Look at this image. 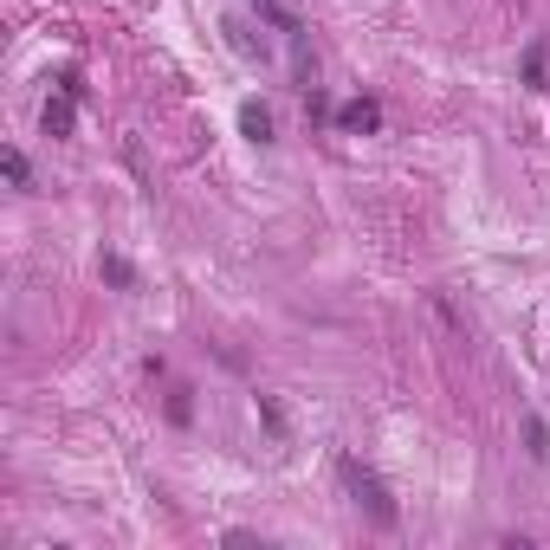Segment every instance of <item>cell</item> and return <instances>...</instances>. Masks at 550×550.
Listing matches in <instances>:
<instances>
[{"mask_svg":"<svg viewBox=\"0 0 550 550\" xmlns=\"http://www.w3.org/2000/svg\"><path fill=\"white\" fill-rule=\"evenodd\" d=\"M0 162H7V182H13V188H26V182H33V169H26V156H20V149H7Z\"/></svg>","mask_w":550,"mask_h":550,"instance_id":"obj_7","label":"cell"},{"mask_svg":"<svg viewBox=\"0 0 550 550\" xmlns=\"http://www.w3.org/2000/svg\"><path fill=\"white\" fill-rule=\"evenodd\" d=\"M376 123H382V104H376V98H350V104L337 110V130H356V136H369Z\"/></svg>","mask_w":550,"mask_h":550,"instance_id":"obj_3","label":"cell"},{"mask_svg":"<svg viewBox=\"0 0 550 550\" xmlns=\"http://www.w3.org/2000/svg\"><path fill=\"white\" fill-rule=\"evenodd\" d=\"M525 85L544 91V39H531V46H525Z\"/></svg>","mask_w":550,"mask_h":550,"instance_id":"obj_6","label":"cell"},{"mask_svg":"<svg viewBox=\"0 0 550 550\" xmlns=\"http://www.w3.org/2000/svg\"><path fill=\"white\" fill-rule=\"evenodd\" d=\"M525 440H531V460H544V453H550V434H544V421H538V415L525 421Z\"/></svg>","mask_w":550,"mask_h":550,"instance_id":"obj_9","label":"cell"},{"mask_svg":"<svg viewBox=\"0 0 550 550\" xmlns=\"http://www.w3.org/2000/svg\"><path fill=\"white\" fill-rule=\"evenodd\" d=\"M259 415H266V428H272V440H285V408L272 402V395H259Z\"/></svg>","mask_w":550,"mask_h":550,"instance_id":"obj_8","label":"cell"},{"mask_svg":"<svg viewBox=\"0 0 550 550\" xmlns=\"http://www.w3.org/2000/svg\"><path fill=\"white\" fill-rule=\"evenodd\" d=\"M39 123H46V136H72V123H78V78L72 72L59 78V98H46Z\"/></svg>","mask_w":550,"mask_h":550,"instance_id":"obj_2","label":"cell"},{"mask_svg":"<svg viewBox=\"0 0 550 550\" xmlns=\"http://www.w3.org/2000/svg\"><path fill=\"white\" fill-rule=\"evenodd\" d=\"M240 130L253 136V143H272V130H279V123H272V110L259 104V98H246V104H240Z\"/></svg>","mask_w":550,"mask_h":550,"instance_id":"obj_4","label":"cell"},{"mask_svg":"<svg viewBox=\"0 0 550 550\" xmlns=\"http://www.w3.org/2000/svg\"><path fill=\"white\" fill-rule=\"evenodd\" d=\"M98 272H104V279H110V285H123V292H130V285H136V272H130V259H117V253H104V259H98Z\"/></svg>","mask_w":550,"mask_h":550,"instance_id":"obj_5","label":"cell"},{"mask_svg":"<svg viewBox=\"0 0 550 550\" xmlns=\"http://www.w3.org/2000/svg\"><path fill=\"white\" fill-rule=\"evenodd\" d=\"M337 479H343V492H350L376 525H395V518H402V512H395V499H389V486H382V473H376V466H363L356 453H343V460H337Z\"/></svg>","mask_w":550,"mask_h":550,"instance_id":"obj_1","label":"cell"}]
</instances>
